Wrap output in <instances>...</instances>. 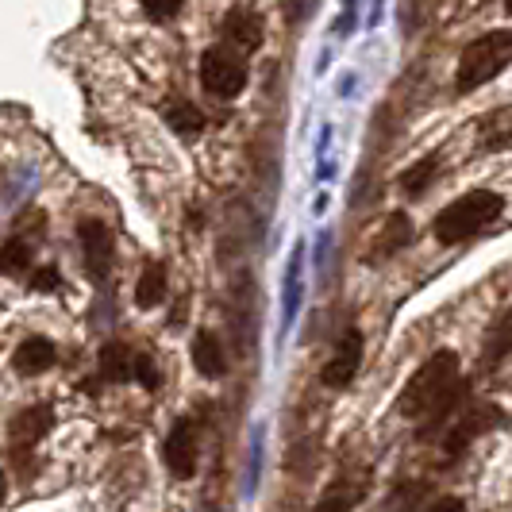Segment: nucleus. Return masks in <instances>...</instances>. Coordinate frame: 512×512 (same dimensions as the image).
Returning a JSON list of instances; mask_svg holds the SVG:
<instances>
[{
  "label": "nucleus",
  "mask_w": 512,
  "mask_h": 512,
  "mask_svg": "<svg viewBox=\"0 0 512 512\" xmlns=\"http://www.w3.org/2000/svg\"><path fill=\"white\" fill-rule=\"evenodd\" d=\"M505 8H509V12H512V0H505Z\"/></svg>",
  "instance_id": "bb28decb"
},
{
  "label": "nucleus",
  "mask_w": 512,
  "mask_h": 512,
  "mask_svg": "<svg viewBox=\"0 0 512 512\" xmlns=\"http://www.w3.org/2000/svg\"><path fill=\"white\" fill-rule=\"evenodd\" d=\"M462 397H466V382L459 378V355L436 351L401 389L397 409L412 420L424 416L428 424H439V420H451L455 409H462Z\"/></svg>",
  "instance_id": "f257e3e1"
},
{
  "label": "nucleus",
  "mask_w": 512,
  "mask_h": 512,
  "mask_svg": "<svg viewBox=\"0 0 512 512\" xmlns=\"http://www.w3.org/2000/svg\"><path fill=\"white\" fill-rule=\"evenodd\" d=\"M512 66V31H489L478 35L474 43H466V51L459 54V70H455V89L459 93H474L486 81L509 70Z\"/></svg>",
  "instance_id": "7ed1b4c3"
},
{
  "label": "nucleus",
  "mask_w": 512,
  "mask_h": 512,
  "mask_svg": "<svg viewBox=\"0 0 512 512\" xmlns=\"http://www.w3.org/2000/svg\"><path fill=\"white\" fill-rule=\"evenodd\" d=\"M58 359V351H54V343L47 335H31L24 339L20 347H16V355H12V366H16V374H24V378H39V374H47Z\"/></svg>",
  "instance_id": "1a4fd4ad"
},
{
  "label": "nucleus",
  "mask_w": 512,
  "mask_h": 512,
  "mask_svg": "<svg viewBox=\"0 0 512 512\" xmlns=\"http://www.w3.org/2000/svg\"><path fill=\"white\" fill-rule=\"evenodd\" d=\"M166 120H170V128L181 131V135H197V131L205 128L201 108H197V104H189V101L170 104V108H166Z\"/></svg>",
  "instance_id": "f3484780"
},
{
  "label": "nucleus",
  "mask_w": 512,
  "mask_h": 512,
  "mask_svg": "<svg viewBox=\"0 0 512 512\" xmlns=\"http://www.w3.org/2000/svg\"><path fill=\"white\" fill-rule=\"evenodd\" d=\"M27 262H31L27 243H20V239L4 243V251H0V266H4V270H27Z\"/></svg>",
  "instance_id": "412c9836"
},
{
  "label": "nucleus",
  "mask_w": 512,
  "mask_h": 512,
  "mask_svg": "<svg viewBox=\"0 0 512 512\" xmlns=\"http://www.w3.org/2000/svg\"><path fill=\"white\" fill-rule=\"evenodd\" d=\"M193 366L205 374V378H224L228 362H224V347L212 332H201L193 339Z\"/></svg>",
  "instance_id": "9b49d317"
},
{
  "label": "nucleus",
  "mask_w": 512,
  "mask_h": 512,
  "mask_svg": "<svg viewBox=\"0 0 512 512\" xmlns=\"http://www.w3.org/2000/svg\"><path fill=\"white\" fill-rule=\"evenodd\" d=\"M297 301H301V247L289 258V270H285V324H293L297 316Z\"/></svg>",
  "instance_id": "aec40b11"
},
{
  "label": "nucleus",
  "mask_w": 512,
  "mask_h": 512,
  "mask_svg": "<svg viewBox=\"0 0 512 512\" xmlns=\"http://www.w3.org/2000/svg\"><path fill=\"white\" fill-rule=\"evenodd\" d=\"M16 443H35V439L47 436V428H51V409H31L24 412L16 424Z\"/></svg>",
  "instance_id": "a211bd4d"
},
{
  "label": "nucleus",
  "mask_w": 512,
  "mask_h": 512,
  "mask_svg": "<svg viewBox=\"0 0 512 512\" xmlns=\"http://www.w3.org/2000/svg\"><path fill=\"white\" fill-rule=\"evenodd\" d=\"M362 489L359 486H347V482H339V486H332L324 497H320V505H316V512H351L355 505H359Z\"/></svg>",
  "instance_id": "6ab92c4d"
},
{
  "label": "nucleus",
  "mask_w": 512,
  "mask_h": 512,
  "mask_svg": "<svg viewBox=\"0 0 512 512\" xmlns=\"http://www.w3.org/2000/svg\"><path fill=\"white\" fill-rule=\"evenodd\" d=\"M166 466L174 478H193L197 474V459H201V439H197V424L193 420H178L174 432L166 436Z\"/></svg>",
  "instance_id": "39448f33"
},
{
  "label": "nucleus",
  "mask_w": 512,
  "mask_h": 512,
  "mask_svg": "<svg viewBox=\"0 0 512 512\" xmlns=\"http://www.w3.org/2000/svg\"><path fill=\"white\" fill-rule=\"evenodd\" d=\"M135 378L143 389H158V366L151 355H135Z\"/></svg>",
  "instance_id": "5701e85b"
},
{
  "label": "nucleus",
  "mask_w": 512,
  "mask_h": 512,
  "mask_svg": "<svg viewBox=\"0 0 512 512\" xmlns=\"http://www.w3.org/2000/svg\"><path fill=\"white\" fill-rule=\"evenodd\" d=\"M512 355V308H505L501 316H497V324L489 328V339H486V366H497L501 359H509Z\"/></svg>",
  "instance_id": "ddd939ff"
},
{
  "label": "nucleus",
  "mask_w": 512,
  "mask_h": 512,
  "mask_svg": "<svg viewBox=\"0 0 512 512\" xmlns=\"http://www.w3.org/2000/svg\"><path fill=\"white\" fill-rule=\"evenodd\" d=\"M493 424H497V409H486V405H482V409H470L462 420L451 424V432H447V451H451V455L462 451L470 439H478L486 428H493Z\"/></svg>",
  "instance_id": "9d476101"
},
{
  "label": "nucleus",
  "mask_w": 512,
  "mask_h": 512,
  "mask_svg": "<svg viewBox=\"0 0 512 512\" xmlns=\"http://www.w3.org/2000/svg\"><path fill=\"white\" fill-rule=\"evenodd\" d=\"M166 301V266L162 262H147L139 285H135V305L139 308H158Z\"/></svg>",
  "instance_id": "f8f14e48"
},
{
  "label": "nucleus",
  "mask_w": 512,
  "mask_h": 512,
  "mask_svg": "<svg viewBox=\"0 0 512 512\" xmlns=\"http://www.w3.org/2000/svg\"><path fill=\"white\" fill-rule=\"evenodd\" d=\"M101 378L104 382H128V378H135V359L120 343H108L101 351Z\"/></svg>",
  "instance_id": "4468645a"
},
{
  "label": "nucleus",
  "mask_w": 512,
  "mask_h": 512,
  "mask_svg": "<svg viewBox=\"0 0 512 512\" xmlns=\"http://www.w3.org/2000/svg\"><path fill=\"white\" fill-rule=\"evenodd\" d=\"M31 289H43V293H47V289H58V270H54V266H43V270L31 278Z\"/></svg>",
  "instance_id": "b1692460"
},
{
  "label": "nucleus",
  "mask_w": 512,
  "mask_h": 512,
  "mask_svg": "<svg viewBox=\"0 0 512 512\" xmlns=\"http://www.w3.org/2000/svg\"><path fill=\"white\" fill-rule=\"evenodd\" d=\"M409 235H412L409 216H389V220H385V228H382V235H378V243H382V247H378V251H370V262H378V258L401 251V247L409 243Z\"/></svg>",
  "instance_id": "2eb2a0df"
},
{
  "label": "nucleus",
  "mask_w": 512,
  "mask_h": 512,
  "mask_svg": "<svg viewBox=\"0 0 512 512\" xmlns=\"http://www.w3.org/2000/svg\"><path fill=\"white\" fill-rule=\"evenodd\" d=\"M201 85L220 101L239 97L247 89V58L228 47H208L201 54Z\"/></svg>",
  "instance_id": "20e7f679"
},
{
  "label": "nucleus",
  "mask_w": 512,
  "mask_h": 512,
  "mask_svg": "<svg viewBox=\"0 0 512 512\" xmlns=\"http://www.w3.org/2000/svg\"><path fill=\"white\" fill-rule=\"evenodd\" d=\"M436 170H439V158L432 154V158H420L416 166H409L405 174H401V189L409 193V197H420L428 185H432V178H436Z\"/></svg>",
  "instance_id": "dca6fc26"
},
{
  "label": "nucleus",
  "mask_w": 512,
  "mask_h": 512,
  "mask_svg": "<svg viewBox=\"0 0 512 512\" xmlns=\"http://www.w3.org/2000/svg\"><path fill=\"white\" fill-rule=\"evenodd\" d=\"M359 366H362V332L359 328H347L343 339L335 343L328 366H324V385H332V389L351 385L355 374H359Z\"/></svg>",
  "instance_id": "0eeeda50"
},
{
  "label": "nucleus",
  "mask_w": 512,
  "mask_h": 512,
  "mask_svg": "<svg viewBox=\"0 0 512 512\" xmlns=\"http://www.w3.org/2000/svg\"><path fill=\"white\" fill-rule=\"evenodd\" d=\"M139 4L151 12V20H162V24H166V20H174V16H178L185 0H139Z\"/></svg>",
  "instance_id": "4be33fe9"
},
{
  "label": "nucleus",
  "mask_w": 512,
  "mask_h": 512,
  "mask_svg": "<svg viewBox=\"0 0 512 512\" xmlns=\"http://www.w3.org/2000/svg\"><path fill=\"white\" fill-rule=\"evenodd\" d=\"M220 27H224V39L231 43V51L239 54L258 51L262 39H266V27H262V20H258L251 8H231Z\"/></svg>",
  "instance_id": "6e6552de"
},
{
  "label": "nucleus",
  "mask_w": 512,
  "mask_h": 512,
  "mask_svg": "<svg viewBox=\"0 0 512 512\" xmlns=\"http://www.w3.org/2000/svg\"><path fill=\"white\" fill-rule=\"evenodd\" d=\"M424 512H466V505H462L459 497H439V501H432Z\"/></svg>",
  "instance_id": "393cba45"
},
{
  "label": "nucleus",
  "mask_w": 512,
  "mask_h": 512,
  "mask_svg": "<svg viewBox=\"0 0 512 512\" xmlns=\"http://www.w3.org/2000/svg\"><path fill=\"white\" fill-rule=\"evenodd\" d=\"M501 212H505V197L501 193H493V189H470V193H462L459 201H451V205L439 212L436 224H432V235H436L439 243L455 247V243H466L470 235L486 231Z\"/></svg>",
  "instance_id": "f03ea898"
},
{
  "label": "nucleus",
  "mask_w": 512,
  "mask_h": 512,
  "mask_svg": "<svg viewBox=\"0 0 512 512\" xmlns=\"http://www.w3.org/2000/svg\"><path fill=\"white\" fill-rule=\"evenodd\" d=\"M4 489H8V482H4V474H0V501H4Z\"/></svg>",
  "instance_id": "a878e982"
},
{
  "label": "nucleus",
  "mask_w": 512,
  "mask_h": 512,
  "mask_svg": "<svg viewBox=\"0 0 512 512\" xmlns=\"http://www.w3.org/2000/svg\"><path fill=\"white\" fill-rule=\"evenodd\" d=\"M81 251H85V270L93 274V282L101 285L108 282V274H112V258H116V247H112V231L104 228L101 220H85L81 228Z\"/></svg>",
  "instance_id": "423d86ee"
}]
</instances>
